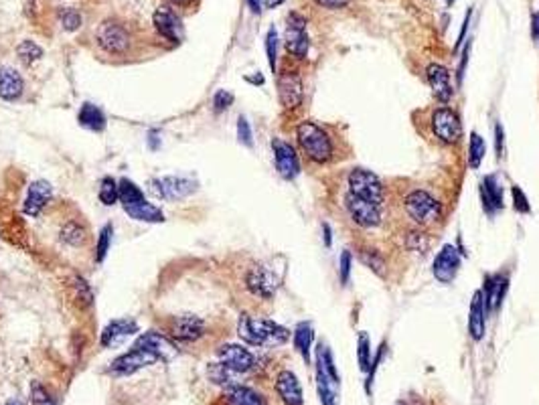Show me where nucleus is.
Here are the masks:
<instances>
[{
	"label": "nucleus",
	"mask_w": 539,
	"mask_h": 405,
	"mask_svg": "<svg viewBox=\"0 0 539 405\" xmlns=\"http://www.w3.org/2000/svg\"><path fill=\"white\" fill-rule=\"evenodd\" d=\"M359 257L365 266L371 267V272H376L379 276H386V260L381 257V253H377V250H363Z\"/></svg>",
	"instance_id": "nucleus-37"
},
{
	"label": "nucleus",
	"mask_w": 539,
	"mask_h": 405,
	"mask_svg": "<svg viewBox=\"0 0 539 405\" xmlns=\"http://www.w3.org/2000/svg\"><path fill=\"white\" fill-rule=\"evenodd\" d=\"M480 199H483V207L489 215H495L497 211H501L505 201H503V187L497 175H489L480 183Z\"/></svg>",
	"instance_id": "nucleus-26"
},
{
	"label": "nucleus",
	"mask_w": 539,
	"mask_h": 405,
	"mask_svg": "<svg viewBox=\"0 0 539 405\" xmlns=\"http://www.w3.org/2000/svg\"><path fill=\"white\" fill-rule=\"evenodd\" d=\"M238 138L243 146H248V148L253 146V136H251L250 122H248L243 116H239V120H238Z\"/></svg>",
	"instance_id": "nucleus-42"
},
{
	"label": "nucleus",
	"mask_w": 539,
	"mask_h": 405,
	"mask_svg": "<svg viewBox=\"0 0 539 405\" xmlns=\"http://www.w3.org/2000/svg\"><path fill=\"white\" fill-rule=\"evenodd\" d=\"M161 359L156 357L151 351H146V349H142V347H136V344H132V349L128 351V353L120 354L116 361L112 363V367H110V373L114 375H134L136 371L144 367H151L154 363H158Z\"/></svg>",
	"instance_id": "nucleus-10"
},
{
	"label": "nucleus",
	"mask_w": 539,
	"mask_h": 405,
	"mask_svg": "<svg viewBox=\"0 0 539 405\" xmlns=\"http://www.w3.org/2000/svg\"><path fill=\"white\" fill-rule=\"evenodd\" d=\"M323 229H325V245L326 247H331V243H333V240H331V227L328 225H323Z\"/></svg>",
	"instance_id": "nucleus-53"
},
{
	"label": "nucleus",
	"mask_w": 539,
	"mask_h": 405,
	"mask_svg": "<svg viewBox=\"0 0 539 405\" xmlns=\"http://www.w3.org/2000/svg\"><path fill=\"white\" fill-rule=\"evenodd\" d=\"M246 2H248V6H250L253 14L262 13V0H246Z\"/></svg>",
	"instance_id": "nucleus-51"
},
{
	"label": "nucleus",
	"mask_w": 539,
	"mask_h": 405,
	"mask_svg": "<svg viewBox=\"0 0 539 405\" xmlns=\"http://www.w3.org/2000/svg\"><path fill=\"white\" fill-rule=\"evenodd\" d=\"M349 193L359 197V199H365V201L376 202V205H383V199H386V189H383V183L381 178L377 177L376 173L367 170V168H353L349 173Z\"/></svg>",
	"instance_id": "nucleus-5"
},
{
	"label": "nucleus",
	"mask_w": 539,
	"mask_h": 405,
	"mask_svg": "<svg viewBox=\"0 0 539 405\" xmlns=\"http://www.w3.org/2000/svg\"><path fill=\"white\" fill-rule=\"evenodd\" d=\"M458 270H460V253L454 245H444L434 260V266H432L434 278L442 284H450L452 280L456 278Z\"/></svg>",
	"instance_id": "nucleus-19"
},
{
	"label": "nucleus",
	"mask_w": 539,
	"mask_h": 405,
	"mask_svg": "<svg viewBox=\"0 0 539 405\" xmlns=\"http://www.w3.org/2000/svg\"><path fill=\"white\" fill-rule=\"evenodd\" d=\"M71 290H74V300L79 304V308H89L94 304V292L81 276L71 278Z\"/></svg>",
	"instance_id": "nucleus-31"
},
{
	"label": "nucleus",
	"mask_w": 539,
	"mask_h": 405,
	"mask_svg": "<svg viewBox=\"0 0 539 405\" xmlns=\"http://www.w3.org/2000/svg\"><path fill=\"white\" fill-rule=\"evenodd\" d=\"M468 53H470V43H468L463 51V59H460V65H458V81H463L464 71H466V65H468Z\"/></svg>",
	"instance_id": "nucleus-47"
},
{
	"label": "nucleus",
	"mask_w": 539,
	"mask_h": 405,
	"mask_svg": "<svg viewBox=\"0 0 539 405\" xmlns=\"http://www.w3.org/2000/svg\"><path fill=\"white\" fill-rule=\"evenodd\" d=\"M446 4H448V6H452V4H454V0H446Z\"/></svg>",
	"instance_id": "nucleus-56"
},
{
	"label": "nucleus",
	"mask_w": 539,
	"mask_h": 405,
	"mask_svg": "<svg viewBox=\"0 0 539 405\" xmlns=\"http://www.w3.org/2000/svg\"><path fill=\"white\" fill-rule=\"evenodd\" d=\"M16 55H19V59L23 61L25 65H33L37 63L39 59L43 57V49L39 47L35 41H23V43H19V47H16Z\"/></svg>",
	"instance_id": "nucleus-34"
},
{
	"label": "nucleus",
	"mask_w": 539,
	"mask_h": 405,
	"mask_svg": "<svg viewBox=\"0 0 539 405\" xmlns=\"http://www.w3.org/2000/svg\"><path fill=\"white\" fill-rule=\"evenodd\" d=\"M59 21L65 31H77L81 26V14L77 13L76 9H61L59 11Z\"/></svg>",
	"instance_id": "nucleus-40"
},
{
	"label": "nucleus",
	"mask_w": 539,
	"mask_h": 405,
	"mask_svg": "<svg viewBox=\"0 0 539 405\" xmlns=\"http://www.w3.org/2000/svg\"><path fill=\"white\" fill-rule=\"evenodd\" d=\"M507 290H509V278H507V276H503V274H493V276L487 278L485 290H483V298H485V310H487V314H490V312H497V310L501 308Z\"/></svg>",
	"instance_id": "nucleus-24"
},
{
	"label": "nucleus",
	"mask_w": 539,
	"mask_h": 405,
	"mask_svg": "<svg viewBox=\"0 0 539 405\" xmlns=\"http://www.w3.org/2000/svg\"><path fill=\"white\" fill-rule=\"evenodd\" d=\"M276 393L284 405H302V401H304L301 381L288 369H284V371L278 373Z\"/></svg>",
	"instance_id": "nucleus-23"
},
{
	"label": "nucleus",
	"mask_w": 539,
	"mask_h": 405,
	"mask_svg": "<svg viewBox=\"0 0 539 405\" xmlns=\"http://www.w3.org/2000/svg\"><path fill=\"white\" fill-rule=\"evenodd\" d=\"M152 25L156 35L171 43V45H178L183 41V25H181V16L176 14L173 6H161L156 9L152 14Z\"/></svg>",
	"instance_id": "nucleus-11"
},
{
	"label": "nucleus",
	"mask_w": 539,
	"mask_h": 405,
	"mask_svg": "<svg viewBox=\"0 0 539 405\" xmlns=\"http://www.w3.org/2000/svg\"><path fill=\"white\" fill-rule=\"evenodd\" d=\"M136 347H142V349H146V351H151L154 353L161 361H171L173 357H176L178 353V349H176V342L171 339V337H166L163 332H156V330H148V332H144V334H140L136 342H134Z\"/></svg>",
	"instance_id": "nucleus-18"
},
{
	"label": "nucleus",
	"mask_w": 539,
	"mask_h": 405,
	"mask_svg": "<svg viewBox=\"0 0 539 405\" xmlns=\"http://www.w3.org/2000/svg\"><path fill=\"white\" fill-rule=\"evenodd\" d=\"M282 2H284V0H263V4H266L268 9H276Z\"/></svg>",
	"instance_id": "nucleus-54"
},
{
	"label": "nucleus",
	"mask_w": 539,
	"mask_h": 405,
	"mask_svg": "<svg viewBox=\"0 0 539 405\" xmlns=\"http://www.w3.org/2000/svg\"><path fill=\"white\" fill-rule=\"evenodd\" d=\"M485 152H487V146H485V140L480 134H475L470 136V146H468V165L470 168H478L483 158H485Z\"/></svg>",
	"instance_id": "nucleus-35"
},
{
	"label": "nucleus",
	"mask_w": 539,
	"mask_h": 405,
	"mask_svg": "<svg viewBox=\"0 0 539 405\" xmlns=\"http://www.w3.org/2000/svg\"><path fill=\"white\" fill-rule=\"evenodd\" d=\"M77 122L79 126H84L86 130H91V132H104L106 130V116L101 112L98 106L86 101L81 108H79V114H77Z\"/></svg>",
	"instance_id": "nucleus-29"
},
{
	"label": "nucleus",
	"mask_w": 539,
	"mask_h": 405,
	"mask_svg": "<svg viewBox=\"0 0 539 405\" xmlns=\"http://www.w3.org/2000/svg\"><path fill=\"white\" fill-rule=\"evenodd\" d=\"M164 329L175 342H197L207 334V322L199 317L185 314V317L168 318Z\"/></svg>",
	"instance_id": "nucleus-7"
},
{
	"label": "nucleus",
	"mask_w": 539,
	"mask_h": 405,
	"mask_svg": "<svg viewBox=\"0 0 539 405\" xmlns=\"http://www.w3.org/2000/svg\"><path fill=\"white\" fill-rule=\"evenodd\" d=\"M136 332H138L136 320H132V318H116L106 329L101 330L100 344L104 349H114V347H120L126 339H130Z\"/></svg>",
	"instance_id": "nucleus-20"
},
{
	"label": "nucleus",
	"mask_w": 539,
	"mask_h": 405,
	"mask_svg": "<svg viewBox=\"0 0 539 405\" xmlns=\"http://www.w3.org/2000/svg\"><path fill=\"white\" fill-rule=\"evenodd\" d=\"M197 190V183L187 177H158L151 180V193L161 201H183Z\"/></svg>",
	"instance_id": "nucleus-6"
},
{
	"label": "nucleus",
	"mask_w": 539,
	"mask_h": 405,
	"mask_svg": "<svg viewBox=\"0 0 539 405\" xmlns=\"http://www.w3.org/2000/svg\"><path fill=\"white\" fill-rule=\"evenodd\" d=\"M511 197H513V207L519 213H529L531 211L529 199H527V195L519 187H511Z\"/></svg>",
	"instance_id": "nucleus-43"
},
{
	"label": "nucleus",
	"mask_w": 539,
	"mask_h": 405,
	"mask_svg": "<svg viewBox=\"0 0 539 405\" xmlns=\"http://www.w3.org/2000/svg\"><path fill=\"white\" fill-rule=\"evenodd\" d=\"M533 37L539 41V13L533 14Z\"/></svg>",
	"instance_id": "nucleus-52"
},
{
	"label": "nucleus",
	"mask_w": 539,
	"mask_h": 405,
	"mask_svg": "<svg viewBox=\"0 0 539 405\" xmlns=\"http://www.w3.org/2000/svg\"><path fill=\"white\" fill-rule=\"evenodd\" d=\"M29 405H55V401H53L49 391L41 383L33 381L31 383V399H29Z\"/></svg>",
	"instance_id": "nucleus-39"
},
{
	"label": "nucleus",
	"mask_w": 539,
	"mask_h": 405,
	"mask_svg": "<svg viewBox=\"0 0 539 405\" xmlns=\"http://www.w3.org/2000/svg\"><path fill=\"white\" fill-rule=\"evenodd\" d=\"M357 359H359V369L363 373H369V369H371V344H369L367 332H361L359 339H357Z\"/></svg>",
	"instance_id": "nucleus-36"
},
{
	"label": "nucleus",
	"mask_w": 539,
	"mask_h": 405,
	"mask_svg": "<svg viewBox=\"0 0 539 405\" xmlns=\"http://www.w3.org/2000/svg\"><path fill=\"white\" fill-rule=\"evenodd\" d=\"M470 14H473V11H468V13H466V19H464V23H463V31H460V35H458V41H456V49L460 47V43H463L464 37H466V31H468V23H470Z\"/></svg>",
	"instance_id": "nucleus-49"
},
{
	"label": "nucleus",
	"mask_w": 539,
	"mask_h": 405,
	"mask_svg": "<svg viewBox=\"0 0 539 405\" xmlns=\"http://www.w3.org/2000/svg\"><path fill=\"white\" fill-rule=\"evenodd\" d=\"M351 0H318V4L321 6H325V9H343V6H347Z\"/></svg>",
	"instance_id": "nucleus-48"
},
{
	"label": "nucleus",
	"mask_w": 539,
	"mask_h": 405,
	"mask_svg": "<svg viewBox=\"0 0 539 405\" xmlns=\"http://www.w3.org/2000/svg\"><path fill=\"white\" fill-rule=\"evenodd\" d=\"M25 93V81L13 67H0V100L19 101Z\"/></svg>",
	"instance_id": "nucleus-25"
},
{
	"label": "nucleus",
	"mask_w": 539,
	"mask_h": 405,
	"mask_svg": "<svg viewBox=\"0 0 539 405\" xmlns=\"http://www.w3.org/2000/svg\"><path fill=\"white\" fill-rule=\"evenodd\" d=\"M51 195H53V189L47 180H33L29 185V190H26V199L23 209L29 217H39L43 213V209L49 205Z\"/></svg>",
	"instance_id": "nucleus-21"
},
{
	"label": "nucleus",
	"mask_w": 539,
	"mask_h": 405,
	"mask_svg": "<svg viewBox=\"0 0 539 405\" xmlns=\"http://www.w3.org/2000/svg\"><path fill=\"white\" fill-rule=\"evenodd\" d=\"M426 77H428L430 88H432L434 98H436L442 106H446L452 98V86H450L448 69H446L444 65H438V63L428 65Z\"/></svg>",
	"instance_id": "nucleus-22"
},
{
	"label": "nucleus",
	"mask_w": 539,
	"mask_h": 405,
	"mask_svg": "<svg viewBox=\"0 0 539 405\" xmlns=\"http://www.w3.org/2000/svg\"><path fill=\"white\" fill-rule=\"evenodd\" d=\"M485 320H487V310H485V298L480 290L475 292L473 302H470V312H468V332L475 341H480L485 337Z\"/></svg>",
	"instance_id": "nucleus-27"
},
{
	"label": "nucleus",
	"mask_w": 539,
	"mask_h": 405,
	"mask_svg": "<svg viewBox=\"0 0 539 405\" xmlns=\"http://www.w3.org/2000/svg\"><path fill=\"white\" fill-rule=\"evenodd\" d=\"M217 359L219 363H223L227 369H231L233 373H248L256 367V354L250 349L241 347V344H223L217 349Z\"/></svg>",
	"instance_id": "nucleus-16"
},
{
	"label": "nucleus",
	"mask_w": 539,
	"mask_h": 405,
	"mask_svg": "<svg viewBox=\"0 0 539 405\" xmlns=\"http://www.w3.org/2000/svg\"><path fill=\"white\" fill-rule=\"evenodd\" d=\"M112 235H114L112 223H106V225L100 229V235H98V241H96V253H94V257H96V262H98V264H101V262L106 260L108 252H110Z\"/></svg>",
	"instance_id": "nucleus-33"
},
{
	"label": "nucleus",
	"mask_w": 539,
	"mask_h": 405,
	"mask_svg": "<svg viewBox=\"0 0 539 405\" xmlns=\"http://www.w3.org/2000/svg\"><path fill=\"white\" fill-rule=\"evenodd\" d=\"M266 55H268V63L270 69L276 73V63H278V33L274 26H270L268 35H266Z\"/></svg>",
	"instance_id": "nucleus-38"
},
{
	"label": "nucleus",
	"mask_w": 539,
	"mask_h": 405,
	"mask_svg": "<svg viewBox=\"0 0 539 405\" xmlns=\"http://www.w3.org/2000/svg\"><path fill=\"white\" fill-rule=\"evenodd\" d=\"M304 98V88H302V79L298 71H290L284 69L278 76V100L282 103L284 110H296L302 103Z\"/></svg>",
	"instance_id": "nucleus-14"
},
{
	"label": "nucleus",
	"mask_w": 539,
	"mask_h": 405,
	"mask_svg": "<svg viewBox=\"0 0 539 405\" xmlns=\"http://www.w3.org/2000/svg\"><path fill=\"white\" fill-rule=\"evenodd\" d=\"M351 252L341 253V284H343V286H347V284H349V278H351Z\"/></svg>",
	"instance_id": "nucleus-44"
},
{
	"label": "nucleus",
	"mask_w": 539,
	"mask_h": 405,
	"mask_svg": "<svg viewBox=\"0 0 539 405\" xmlns=\"http://www.w3.org/2000/svg\"><path fill=\"white\" fill-rule=\"evenodd\" d=\"M164 2L173 9H181V11H188L197 4V0H164Z\"/></svg>",
	"instance_id": "nucleus-46"
},
{
	"label": "nucleus",
	"mask_w": 539,
	"mask_h": 405,
	"mask_svg": "<svg viewBox=\"0 0 539 405\" xmlns=\"http://www.w3.org/2000/svg\"><path fill=\"white\" fill-rule=\"evenodd\" d=\"M59 240L67 247H76V250H86L91 241V231H89L86 219L79 215L67 217L59 227Z\"/></svg>",
	"instance_id": "nucleus-17"
},
{
	"label": "nucleus",
	"mask_w": 539,
	"mask_h": 405,
	"mask_svg": "<svg viewBox=\"0 0 539 405\" xmlns=\"http://www.w3.org/2000/svg\"><path fill=\"white\" fill-rule=\"evenodd\" d=\"M96 45L112 59H128L138 55L140 39L136 29L122 19H106L96 31Z\"/></svg>",
	"instance_id": "nucleus-1"
},
{
	"label": "nucleus",
	"mask_w": 539,
	"mask_h": 405,
	"mask_svg": "<svg viewBox=\"0 0 539 405\" xmlns=\"http://www.w3.org/2000/svg\"><path fill=\"white\" fill-rule=\"evenodd\" d=\"M503 142H505L503 126L501 124H497V126H495V152H497V156H503Z\"/></svg>",
	"instance_id": "nucleus-45"
},
{
	"label": "nucleus",
	"mask_w": 539,
	"mask_h": 405,
	"mask_svg": "<svg viewBox=\"0 0 539 405\" xmlns=\"http://www.w3.org/2000/svg\"><path fill=\"white\" fill-rule=\"evenodd\" d=\"M238 334L241 341L251 347H280L290 339L288 329L280 327L270 318H253L250 314H241Z\"/></svg>",
	"instance_id": "nucleus-2"
},
{
	"label": "nucleus",
	"mask_w": 539,
	"mask_h": 405,
	"mask_svg": "<svg viewBox=\"0 0 539 405\" xmlns=\"http://www.w3.org/2000/svg\"><path fill=\"white\" fill-rule=\"evenodd\" d=\"M272 150H274V163H276V170L280 177L284 180H294L301 173V160L296 148L286 142V140L274 138L272 140Z\"/></svg>",
	"instance_id": "nucleus-12"
},
{
	"label": "nucleus",
	"mask_w": 539,
	"mask_h": 405,
	"mask_svg": "<svg viewBox=\"0 0 539 405\" xmlns=\"http://www.w3.org/2000/svg\"><path fill=\"white\" fill-rule=\"evenodd\" d=\"M403 209L405 215L420 227L436 225L442 219V202L436 197H432L428 190H412L403 199Z\"/></svg>",
	"instance_id": "nucleus-4"
},
{
	"label": "nucleus",
	"mask_w": 539,
	"mask_h": 405,
	"mask_svg": "<svg viewBox=\"0 0 539 405\" xmlns=\"http://www.w3.org/2000/svg\"><path fill=\"white\" fill-rule=\"evenodd\" d=\"M231 103H233V93H231V91H227V89H219V91L213 96V110L217 112V114L226 112Z\"/></svg>",
	"instance_id": "nucleus-41"
},
{
	"label": "nucleus",
	"mask_w": 539,
	"mask_h": 405,
	"mask_svg": "<svg viewBox=\"0 0 539 405\" xmlns=\"http://www.w3.org/2000/svg\"><path fill=\"white\" fill-rule=\"evenodd\" d=\"M226 404L227 405H266L262 393H258L253 387L233 383L226 387Z\"/></svg>",
	"instance_id": "nucleus-28"
},
{
	"label": "nucleus",
	"mask_w": 539,
	"mask_h": 405,
	"mask_svg": "<svg viewBox=\"0 0 539 405\" xmlns=\"http://www.w3.org/2000/svg\"><path fill=\"white\" fill-rule=\"evenodd\" d=\"M292 339H294V349H296V351L301 353L302 359L308 363V361H311V347H313L314 339L313 324H311V322H301V324H296Z\"/></svg>",
	"instance_id": "nucleus-30"
},
{
	"label": "nucleus",
	"mask_w": 539,
	"mask_h": 405,
	"mask_svg": "<svg viewBox=\"0 0 539 405\" xmlns=\"http://www.w3.org/2000/svg\"><path fill=\"white\" fill-rule=\"evenodd\" d=\"M98 197L106 207H112L120 201V187L118 180H114L112 177H104L100 180V189H98Z\"/></svg>",
	"instance_id": "nucleus-32"
},
{
	"label": "nucleus",
	"mask_w": 539,
	"mask_h": 405,
	"mask_svg": "<svg viewBox=\"0 0 539 405\" xmlns=\"http://www.w3.org/2000/svg\"><path fill=\"white\" fill-rule=\"evenodd\" d=\"M345 207L351 219L361 227H377L381 223V205L359 199L351 193L345 195Z\"/></svg>",
	"instance_id": "nucleus-13"
},
{
	"label": "nucleus",
	"mask_w": 539,
	"mask_h": 405,
	"mask_svg": "<svg viewBox=\"0 0 539 405\" xmlns=\"http://www.w3.org/2000/svg\"><path fill=\"white\" fill-rule=\"evenodd\" d=\"M6 405H25V404H23V401H19V399H11Z\"/></svg>",
	"instance_id": "nucleus-55"
},
{
	"label": "nucleus",
	"mask_w": 539,
	"mask_h": 405,
	"mask_svg": "<svg viewBox=\"0 0 539 405\" xmlns=\"http://www.w3.org/2000/svg\"><path fill=\"white\" fill-rule=\"evenodd\" d=\"M432 132L440 142L454 144V142H458L460 134H463L460 118L448 106H440L432 112Z\"/></svg>",
	"instance_id": "nucleus-9"
},
{
	"label": "nucleus",
	"mask_w": 539,
	"mask_h": 405,
	"mask_svg": "<svg viewBox=\"0 0 539 405\" xmlns=\"http://www.w3.org/2000/svg\"><path fill=\"white\" fill-rule=\"evenodd\" d=\"M148 146H151L152 150H156V148L161 146V142H158V132H156V130H151V134H148Z\"/></svg>",
	"instance_id": "nucleus-50"
},
{
	"label": "nucleus",
	"mask_w": 539,
	"mask_h": 405,
	"mask_svg": "<svg viewBox=\"0 0 539 405\" xmlns=\"http://www.w3.org/2000/svg\"><path fill=\"white\" fill-rule=\"evenodd\" d=\"M296 140L301 150L316 165H325L333 156V142L326 134L325 128H321L313 120H304L296 126Z\"/></svg>",
	"instance_id": "nucleus-3"
},
{
	"label": "nucleus",
	"mask_w": 539,
	"mask_h": 405,
	"mask_svg": "<svg viewBox=\"0 0 539 405\" xmlns=\"http://www.w3.org/2000/svg\"><path fill=\"white\" fill-rule=\"evenodd\" d=\"M246 288L256 298L270 300L278 290V278L266 266H251L246 272Z\"/></svg>",
	"instance_id": "nucleus-15"
},
{
	"label": "nucleus",
	"mask_w": 539,
	"mask_h": 405,
	"mask_svg": "<svg viewBox=\"0 0 539 405\" xmlns=\"http://www.w3.org/2000/svg\"><path fill=\"white\" fill-rule=\"evenodd\" d=\"M284 47L294 59H304L311 49V39L306 35V19L301 13H290L286 21Z\"/></svg>",
	"instance_id": "nucleus-8"
}]
</instances>
